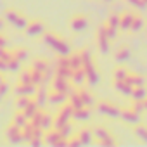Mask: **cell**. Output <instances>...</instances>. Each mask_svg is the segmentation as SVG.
<instances>
[{"mask_svg":"<svg viewBox=\"0 0 147 147\" xmlns=\"http://www.w3.org/2000/svg\"><path fill=\"white\" fill-rule=\"evenodd\" d=\"M42 42L49 47V49H52L57 55H61V57H67L69 54H71V45L67 43V42H64V38H61L57 33H54V31H45L43 35H42Z\"/></svg>","mask_w":147,"mask_h":147,"instance_id":"obj_1","label":"cell"},{"mask_svg":"<svg viewBox=\"0 0 147 147\" xmlns=\"http://www.w3.org/2000/svg\"><path fill=\"white\" fill-rule=\"evenodd\" d=\"M95 111H97L99 114L109 118V119H118V118L121 116V107H119L118 104L111 102V100H106V99L95 102Z\"/></svg>","mask_w":147,"mask_h":147,"instance_id":"obj_2","label":"cell"},{"mask_svg":"<svg viewBox=\"0 0 147 147\" xmlns=\"http://www.w3.org/2000/svg\"><path fill=\"white\" fill-rule=\"evenodd\" d=\"M73 113H75V109H73V106L69 102L59 106L57 113L54 114V128L59 130L62 125H66L67 121H73Z\"/></svg>","mask_w":147,"mask_h":147,"instance_id":"obj_3","label":"cell"},{"mask_svg":"<svg viewBox=\"0 0 147 147\" xmlns=\"http://www.w3.org/2000/svg\"><path fill=\"white\" fill-rule=\"evenodd\" d=\"M4 19H5V23H9L11 26H14L16 30H21V31H24V28L28 26V21H30L21 12H18L16 9H5Z\"/></svg>","mask_w":147,"mask_h":147,"instance_id":"obj_4","label":"cell"},{"mask_svg":"<svg viewBox=\"0 0 147 147\" xmlns=\"http://www.w3.org/2000/svg\"><path fill=\"white\" fill-rule=\"evenodd\" d=\"M30 123L42 130H50V128H54V114L45 113V109H38V113L30 119Z\"/></svg>","mask_w":147,"mask_h":147,"instance_id":"obj_5","label":"cell"},{"mask_svg":"<svg viewBox=\"0 0 147 147\" xmlns=\"http://www.w3.org/2000/svg\"><path fill=\"white\" fill-rule=\"evenodd\" d=\"M45 31H47V24L42 19H31V21H28V26L24 28V33L30 38H42V35Z\"/></svg>","mask_w":147,"mask_h":147,"instance_id":"obj_6","label":"cell"},{"mask_svg":"<svg viewBox=\"0 0 147 147\" xmlns=\"http://www.w3.org/2000/svg\"><path fill=\"white\" fill-rule=\"evenodd\" d=\"M95 43H97V49L100 54H109L111 52V38L107 36L106 30H104V24H100L97 28V33H95Z\"/></svg>","mask_w":147,"mask_h":147,"instance_id":"obj_7","label":"cell"},{"mask_svg":"<svg viewBox=\"0 0 147 147\" xmlns=\"http://www.w3.org/2000/svg\"><path fill=\"white\" fill-rule=\"evenodd\" d=\"M43 145H52V147H66V138L59 133V130L50 128V130H45V133H43Z\"/></svg>","mask_w":147,"mask_h":147,"instance_id":"obj_8","label":"cell"},{"mask_svg":"<svg viewBox=\"0 0 147 147\" xmlns=\"http://www.w3.org/2000/svg\"><path fill=\"white\" fill-rule=\"evenodd\" d=\"M88 28V18L82 12L78 14H73L71 19H69V30L73 33H83L85 30Z\"/></svg>","mask_w":147,"mask_h":147,"instance_id":"obj_9","label":"cell"},{"mask_svg":"<svg viewBox=\"0 0 147 147\" xmlns=\"http://www.w3.org/2000/svg\"><path fill=\"white\" fill-rule=\"evenodd\" d=\"M121 121L125 123V125H128V126H135V125H138L140 121H142V114L140 113H137L131 106L130 107H121Z\"/></svg>","mask_w":147,"mask_h":147,"instance_id":"obj_10","label":"cell"},{"mask_svg":"<svg viewBox=\"0 0 147 147\" xmlns=\"http://www.w3.org/2000/svg\"><path fill=\"white\" fill-rule=\"evenodd\" d=\"M5 140L12 145H19V144H24L23 142V128L16 126V125H9L5 128Z\"/></svg>","mask_w":147,"mask_h":147,"instance_id":"obj_11","label":"cell"},{"mask_svg":"<svg viewBox=\"0 0 147 147\" xmlns=\"http://www.w3.org/2000/svg\"><path fill=\"white\" fill-rule=\"evenodd\" d=\"M54 69H55V75L57 76H62V78H71V73L73 69L69 67V62H67V57H61L57 55L55 62H54Z\"/></svg>","mask_w":147,"mask_h":147,"instance_id":"obj_12","label":"cell"},{"mask_svg":"<svg viewBox=\"0 0 147 147\" xmlns=\"http://www.w3.org/2000/svg\"><path fill=\"white\" fill-rule=\"evenodd\" d=\"M83 69H85L87 83H88L90 87H95V85H99V82H100V76H99V71H97V67H95V62H94V61H88V62H85V64H83Z\"/></svg>","mask_w":147,"mask_h":147,"instance_id":"obj_13","label":"cell"},{"mask_svg":"<svg viewBox=\"0 0 147 147\" xmlns=\"http://www.w3.org/2000/svg\"><path fill=\"white\" fill-rule=\"evenodd\" d=\"M131 55H133V50H131L130 45H126V43L119 45V47L114 50V54H113L116 64H125V62H128V61L131 59Z\"/></svg>","mask_w":147,"mask_h":147,"instance_id":"obj_14","label":"cell"},{"mask_svg":"<svg viewBox=\"0 0 147 147\" xmlns=\"http://www.w3.org/2000/svg\"><path fill=\"white\" fill-rule=\"evenodd\" d=\"M73 88L71 85V82L67 80V78H62V76H54L52 80H50V90H59V92H66V94H69Z\"/></svg>","mask_w":147,"mask_h":147,"instance_id":"obj_15","label":"cell"},{"mask_svg":"<svg viewBox=\"0 0 147 147\" xmlns=\"http://www.w3.org/2000/svg\"><path fill=\"white\" fill-rule=\"evenodd\" d=\"M12 92H14L16 97H18V95H28V97H33L35 92H36V87H35L33 83H21V82H18V83L12 87Z\"/></svg>","mask_w":147,"mask_h":147,"instance_id":"obj_16","label":"cell"},{"mask_svg":"<svg viewBox=\"0 0 147 147\" xmlns=\"http://www.w3.org/2000/svg\"><path fill=\"white\" fill-rule=\"evenodd\" d=\"M76 135H78V138H80V142H82V147L83 145H90L94 140H95V137H94V128L92 126H82V128H78V131H76Z\"/></svg>","mask_w":147,"mask_h":147,"instance_id":"obj_17","label":"cell"},{"mask_svg":"<svg viewBox=\"0 0 147 147\" xmlns=\"http://www.w3.org/2000/svg\"><path fill=\"white\" fill-rule=\"evenodd\" d=\"M133 16H135L133 11H123V12H119V31L130 33V26L133 23Z\"/></svg>","mask_w":147,"mask_h":147,"instance_id":"obj_18","label":"cell"},{"mask_svg":"<svg viewBox=\"0 0 147 147\" xmlns=\"http://www.w3.org/2000/svg\"><path fill=\"white\" fill-rule=\"evenodd\" d=\"M49 88H47V85H40V87H36V92H35V95H33V99H35V102L43 109L45 106H49Z\"/></svg>","mask_w":147,"mask_h":147,"instance_id":"obj_19","label":"cell"},{"mask_svg":"<svg viewBox=\"0 0 147 147\" xmlns=\"http://www.w3.org/2000/svg\"><path fill=\"white\" fill-rule=\"evenodd\" d=\"M66 102H67V94L66 92H59V90H50L49 92V106L59 107Z\"/></svg>","mask_w":147,"mask_h":147,"instance_id":"obj_20","label":"cell"},{"mask_svg":"<svg viewBox=\"0 0 147 147\" xmlns=\"http://www.w3.org/2000/svg\"><path fill=\"white\" fill-rule=\"evenodd\" d=\"M69 82H71V85L75 87V88H80V87H83V85L87 83L85 69H83V67H78V69H75V71L71 73V78H69Z\"/></svg>","mask_w":147,"mask_h":147,"instance_id":"obj_21","label":"cell"},{"mask_svg":"<svg viewBox=\"0 0 147 147\" xmlns=\"http://www.w3.org/2000/svg\"><path fill=\"white\" fill-rule=\"evenodd\" d=\"M113 88H114L119 95H123V97H130L133 87H131L130 83H126L125 80H113Z\"/></svg>","mask_w":147,"mask_h":147,"instance_id":"obj_22","label":"cell"},{"mask_svg":"<svg viewBox=\"0 0 147 147\" xmlns=\"http://www.w3.org/2000/svg\"><path fill=\"white\" fill-rule=\"evenodd\" d=\"M92 118V107H80V109H75V113H73V121H80V123H85Z\"/></svg>","mask_w":147,"mask_h":147,"instance_id":"obj_23","label":"cell"},{"mask_svg":"<svg viewBox=\"0 0 147 147\" xmlns=\"http://www.w3.org/2000/svg\"><path fill=\"white\" fill-rule=\"evenodd\" d=\"M76 90H78V94H80V97H82V100H83V106H87V107H95L97 99L94 97V94H92L90 90H87V88H83V87H80V88H76Z\"/></svg>","mask_w":147,"mask_h":147,"instance_id":"obj_24","label":"cell"},{"mask_svg":"<svg viewBox=\"0 0 147 147\" xmlns=\"http://www.w3.org/2000/svg\"><path fill=\"white\" fill-rule=\"evenodd\" d=\"M125 82L130 83L131 87H144V85L147 83V78H145L144 75H140V73H131V71H130V75L126 76Z\"/></svg>","mask_w":147,"mask_h":147,"instance_id":"obj_25","label":"cell"},{"mask_svg":"<svg viewBox=\"0 0 147 147\" xmlns=\"http://www.w3.org/2000/svg\"><path fill=\"white\" fill-rule=\"evenodd\" d=\"M144 28H145V19H144V16H140V14L135 12L133 23H131V26H130V33H131V35H137V33H140Z\"/></svg>","mask_w":147,"mask_h":147,"instance_id":"obj_26","label":"cell"},{"mask_svg":"<svg viewBox=\"0 0 147 147\" xmlns=\"http://www.w3.org/2000/svg\"><path fill=\"white\" fill-rule=\"evenodd\" d=\"M30 67H33L35 71H40V73H45L49 67H50V62H49V59H45V57H35L33 61H31V66Z\"/></svg>","mask_w":147,"mask_h":147,"instance_id":"obj_27","label":"cell"},{"mask_svg":"<svg viewBox=\"0 0 147 147\" xmlns=\"http://www.w3.org/2000/svg\"><path fill=\"white\" fill-rule=\"evenodd\" d=\"M94 137H95V140L99 142V140H104V138L113 137V133H111V130H109L107 126H104V125H95V126H94Z\"/></svg>","mask_w":147,"mask_h":147,"instance_id":"obj_28","label":"cell"},{"mask_svg":"<svg viewBox=\"0 0 147 147\" xmlns=\"http://www.w3.org/2000/svg\"><path fill=\"white\" fill-rule=\"evenodd\" d=\"M67 102L73 106V109H80V107H83V100H82V97H80V94H78L76 88H73V90L67 94Z\"/></svg>","mask_w":147,"mask_h":147,"instance_id":"obj_29","label":"cell"},{"mask_svg":"<svg viewBox=\"0 0 147 147\" xmlns=\"http://www.w3.org/2000/svg\"><path fill=\"white\" fill-rule=\"evenodd\" d=\"M133 135H135L142 144L147 145V126H145V125H142V123L135 125V126H133Z\"/></svg>","mask_w":147,"mask_h":147,"instance_id":"obj_30","label":"cell"},{"mask_svg":"<svg viewBox=\"0 0 147 147\" xmlns=\"http://www.w3.org/2000/svg\"><path fill=\"white\" fill-rule=\"evenodd\" d=\"M131 100H145L147 99V87H133L131 88V95H130Z\"/></svg>","mask_w":147,"mask_h":147,"instance_id":"obj_31","label":"cell"},{"mask_svg":"<svg viewBox=\"0 0 147 147\" xmlns=\"http://www.w3.org/2000/svg\"><path fill=\"white\" fill-rule=\"evenodd\" d=\"M67 62H69V67L75 71L78 67H83V62H82V57H80V52H71L67 55Z\"/></svg>","mask_w":147,"mask_h":147,"instance_id":"obj_32","label":"cell"},{"mask_svg":"<svg viewBox=\"0 0 147 147\" xmlns=\"http://www.w3.org/2000/svg\"><path fill=\"white\" fill-rule=\"evenodd\" d=\"M28 118L24 116V113L23 111H16L14 113V116H12V119H11V123L12 125H16V126H19V128H24L26 125H28Z\"/></svg>","mask_w":147,"mask_h":147,"instance_id":"obj_33","label":"cell"},{"mask_svg":"<svg viewBox=\"0 0 147 147\" xmlns=\"http://www.w3.org/2000/svg\"><path fill=\"white\" fill-rule=\"evenodd\" d=\"M12 57L18 59L19 62H26V61L30 59V50L24 49V47H18V49L12 50Z\"/></svg>","mask_w":147,"mask_h":147,"instance_id":"obj_34","label":"cell"},{"mask_svg":"<svg viewBox=\"0 0 147 147\" xmlns=\"http://www.w3.org/2000/svg\"><path fill=\"white\" fill-rule=\"evenodd\" d=\"M128 75H130V71L121 64L114 66V69H113V80H126Z\"/></svg>","mask_w":147,"mask_h":147,"instance_id":"obj_35","label":"cell"},{"mask_svg":"<svg viewBox=\"0 0 147 147\" xmlns=\"http://www.w3.org/2000/svg\"><path fill=\"white\" fill-rule=\"evenodd\" d=\"M31 99H33V97H28V95H18V97H16V102H14L16 111H24L26 106L31 102Z\"/></svg>","mask_w":147,"mask_h":147,"instance_id":"obj_36","label":"cell"},{"mask_svg":"<svg viewBox=\"0 0 147 147\" xmlns=\"http://www.w3.org/2000/svg\"><path fill=\"white\" fill-rule=\"evenodd\" d=\"M31 73H33L31 67H21V71L18 73V82H21V83H31Z\"/></svg>","mask_w":147,"mask_h":147,"instance_id":"obj_37","label":"cell"},{"mask_svg":"<svg viewBox=\"0 0 147 147\" xmlns=\"http://www.w3.org/2000/svg\"><path fill=\"white\" fill-rule=\"evenodd\" d=\"M38 109H42V107H40V106H38V104L35 102V99H31V102H30V104L26 106V109H24L23 113H24V116H26L28 119H31V118H33V116H35V114L38 113Z\"/></svg>","mask_w":147,"mask_h":147,"instance_id":"obj_38","label":"cell"},{"mask_svg":"<svg viewBox=\"0 0 147 147\" xmlns=\"http://www.w3.org/2000/svg\"><path fill=\"white\" fill-rule=\"evenodd\" d=\"M59 133H61V135L67 140L73 133H75V126H73V123H71V121H67L66 125H62V126L59 128Z\"/></svg>","mask_w":147,"mask_h":147,"instance_id":"obj_39","label":"cell"},{"mask_svg":"<svg viewBox=\"0 0 147 147\" xmlns=\"http://www.w3.org/2000/svg\"><path fill=\"white\" fill-rule=\"evenodd\" d=\"M125 2H126V5L131 7L133 11H145V9H147V5H145L144 0H125Z\"/></svg>","mask_w":147,"mask_h":147,"instance_id":"obj_40","label":"cell"},{"mask_svg":"<svg viewBox=\"0 0 147 147\" xmlns=\"http://www.w3.org/2000/svg\"><path fill=\"white\" fill-rule=\"evenodd\" d=\"M31 69H33V67H31ZM31 83H33L35 87L45 85V80H43V73H40V71H35V69H33V73H31Z\"/></svg>","mask_w":147,"mask_h":147,"instance_id":"obj_41","label":"cell"},{"mask_svg":"<svg viewBox=\"0 0 147 147\" xmlns=\"http://www.w3.org/2000/svg\"><path fill=\"white\" fill-rule=\"evenodd\" d=\"M21 64H23V62H19V61H18V59H14V57H12V59H9V61H7V69H9V73H19V71H21V67H23Z\"/></svg>","mask_w":147,"mask_h":147,"instance_id":"obj_42","label":"cell"},{"mask_svg":"<svg viewBox=\"0 0 147 147\" xmlns=\"http://www.w3.org/2000/svg\"><path fill=\"white\" fill-rule=\"evenodd\" d=\"M66 147H82V142H80V138H78L76 131H75V133H73V135L66 140Z\"/></svg>","mask_w":147,"mask_h":147,"instance_id":"obj_43","label":"cell"},{"mask_svg":"<svg viewBox=\"0 0 147 147\" xmlns=\"http://www.w3.org/2000/svg\"><path fill=\"white\" fill-rule=\"evenodd\" d=\"M80 57H82V62H88V61H94V55H92V50L90 49H83L80 50Z\"/></svg>","mask_w":147,"mask_h":147,"instance_id":"obj_44","label":"cell"},{"mask_svg":"<svg viewBox=\"0 0 147 147\" xmlns=\"http://www.w3.org/2000/svg\"><path fill=\"white\" fill-rule=\"evenodd\" d=\"M97 144H99V145H102V147H114V145L118 144V140H116V138H114V135H113V137H109V138L99 140Z\"/></svg>","mask_w":147,"mask_h":147,"instance_id":"obj_45","label":"cell"},{"mask_svg":"<svg viewBox=\"0 0 147 147\" xmlns=\"http://www.w3.org/2000/svg\"><path fill=\"white\" fill-rule=\"evenodd\" d=\"M131 107H133L137 113H140V114H144V113H145V106H144V100H131Z\"/></svg>","mask_w":147,"mask_h":147,"instance_id":"obj_46","label":"cell"},{"mask_svg":"<svg viewBox=\"0 0 147 147\" xmlns=\"http://www.w3.org/2000/svg\"><path fill=\"white\" fill-rule=\"evenodd\" d=\"M11 90H12V87H11V85H9L5 80H4L2 83H0V95H2V97H5V95L11 92Z\"/></svg>","mask_w":147,"mask_h":147,"instance_id":"obj_47","label":"cell"},{"mask_svg":"<svg viewBox=\"0 0 147 147\" xmlns=\"http://www.w3.org/2000/svg\"><path fill=\"white\" fill-rule=\"evenodd\" d=\"M9 69H7V61H4V59H0V73H7Z\"/></svg>","mask_w":147,"mask_h":147,"instance_id":"obj_48","label":"cell"},{"mask_svg":"<svg viewBox=\"0 0 147 147\" xmlns=\"http://www.w3.org/2000/svg\"><path fill=\"white\" fill-rule=\"evenodd\" d=\"M4 30H5V19L0 18V31H4Z\"/></svg>","mask_w":147,"mask_h":147,"instance_id":"obj_49","label":"cell"},{"mask_svg":"<svg viewBox=\"0 0 147 147\" xmlns=\"http://www.w3.org/2000/svg\"><path fill=\"white\" fill-rule=\"evenodd\" d=\"M4 82V73H0V83Z\"/></svg>","mask_w":147,"mask_h":147,"instance_id":"obj_50","label":"cell"},{"mask_svg":"<svg viewBox=\"0 0 147 147\" xmlns=\"http://www.w3.org/2000/svg\"><path fill=\"white\" fill-rule=\"evenodd\" d=\"M144 106H145V113H147V99L144 100Z\"/></svg>","mask_w":147,"mask_h":147,"instance_id":"obj_51","label":"cell"},{"mask_svg":"<svg viewBox=\"0 0 147 147\" xmlns=\"http://www.w3.org/2000/svg\"><path fill=\"white\" fill-rule=\"evenodd\" d=\"M104 2H114V0H104Z\"/></svg>","mask_w":147,"mask_h":147,"instance_id":"obj_52","label":"cell"},{"mask_svg":"<svg viewBox=\"0 0 147 147\" xmlns=\"http://www.w3.org/2000/svg\"><path fill=\"white\" fill-rule=\"evenodd\" d=\"M2 99H4V97H2V95H0V102H2Z\"/></svg>","mask_w":147,"mask_h":147,"instance_id":"obj_53","label":"cell"},{"mask_svg":"<svg viewBox=\"0 0 147 147\" xmlns=\"http://www.w3.org/2000/svg\"><path fill=\"white\" fill-rule=\"evenodd\" d=\"M144 2H145V5H147V0H144Z\"/></svg>","mask_w":147,"mask_h":147,"instance_id":"obj_54","label":"cell"}]
</instances>
